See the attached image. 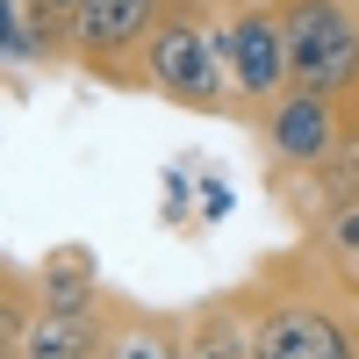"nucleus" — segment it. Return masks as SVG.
Instances as JSON below:
<instances>
[{
	"label": "nucleus",
	"mask_w": 359,
	"mask_h": 359,
	"mask_svg": "<svg viewBox=\"0 0 359 359\" xmlns=\"http://www.w3.org/2000/svg\"><path fill=\"white\" fill-rule=\"evenodd\" d=\"M259 323L252 359H359V302L338 294L294 252L287 266H259Z\"/></svg>",
	"instance_id": "nucleus-1"
},
{
	"label": "nucleus",
	"mask_w": 359,
	"mask_h": 359,
	"mask_svg": "<svg viewBox=\"0 0 359 359\" xmlns=\"http://www.w3.org/2000/svg\"><path fill=\"white\" fill-rule=\"evenodd\" d=\"M216 50H223V72H230L245 123H259L266 108H280L294 94V50H287L280 0H245V8L216 15Z\"/></svg>",
	"instance_id": "nucleus-2"
},
{
	"label": "nucleus",
	"mask_w": 359,
	"mask_h": 359,
	"mask_svg": "<svg viewBox=\"0 0 359 359\" xmlns=\"http://www.w3.org/2000/svg\"><path fill=\"white\" fill-rule=\"evenodd\" d=\"M137 86H151L194 115H237L223 50H216V15H165V29L137 57Z\"/></svg>",
	"instance_id": "nucleus-3"
},
{
	"label": "nucleus",
	"mask_w": 359,
	"mask_h": 359,
	"mask_svg": "<svg viewBox=\"0 0 359 359\" xmlns=\"http://www.w3.org/2000/svg\"><path fill=\"white\" fill-rule=\"evenodd\" d=\"M280 15H287L294 86L359 115V15H352V0H280Z\"/></svg>",
	"instance_id": "nucleus-4"
},
{
	"label": "nucleus",
	"mask_w": 359,
	"mask_h": 359,
	"mask_svg": "<svg viewBox=\"0 0 359 359\" xmlns=\"http://www.w3.org/2000/svg\"><path fill=\"white\" fill-rule=\"evenodd\" d=\"M172 0H79L72 8V36H79V72L137 86V57L144 43L165 29Z\"/></svg>",
	"instance_id": "nucleus-5"
},
{
	"label": "nucleus",
	"mask_w": 359,
	"mask_h": 359,
	"mask_svg": "<svg viewBox=\"0 0 359 359\" xmlns=\"http://www.w3.org/2000/svg\"><path fill=\"white\" fill-rule=\"evenodd\" d=\"M252 130H259V151H266V165H273V187H280V180H309V172L345 144L352 108H338V101L302 94V86H294V94H287L280 108H266Z\"/></svg>",
	"instance_id": "nucleus-6"
},
{
	"label": "nucleus",
	"mask_w": 359,
	"mask_h": 359,
	"mask_svg": "<svg viewBox=\"0 0 359 359\" xmlns=\"http://www.w3.org/2000/svg\"><path fill=\"white\" fill-rule=\"evenodd\" d=\"M252 323H259V280H237L230 294H208L180 316L187 359H252Z\"/></svg>",
	"instance_id": "nucleus-7"
},
{
	"label": "nucleus",
	"mask_w": 359,
	"mask_h": 359,
	"mask_svg": "<svg viewBox=\"0 0 359 359\" xmlns=\"http://www.w3.org/2000/svg\"><path fill=\"white\" fill-rule=\"evenodd\" d=\"M287 208H294V223H302V237L323 230L331 216H345V208H359V115H352L345 144L309 180H287Z\"/></svg>",
	"instance_id": "nucleus-8"
},
{
	"label": "nucleus",
	"mask_w": 359,
	"mask_h": 359,
	"mask_svg": "<svg viewBox=\"0 0 359 359\" xmlns=\"http://www.w3.org/2000/svg\"><path fill=\"white\" fill-rule=\"evenodd\" d=\"M29 273H36V309H50V316H101L108 309L101 266H94L86 245H57V252H43L29 266Z\"/></svg>",
	"instance_id": "nucleus-9"
},
{
	"label": "nucleus",
	"mask_w": 359,
	"mask_h": 359,
	"mask_svg": "<svg viewBox=\"0 0 359 359\" xmlns=\"http://www.w3.org/2000/svg\"><path fill=\"white\" fill-rule=\"evenodd\" d=\"M8 359H108V309L101 316H50V309H36V323L22 331V345Z\"/></svg>",
	"instance_id": "nucleus-10"
},
{
	"label": "nucleus",
	"mask_w": 359,
	"mask_h": 359,
	"mask_svg": "<svg viewBox=\"0 0 359 359\" xmlns=\"http://www.w3.org/2000/svg\"><path fill=\"white\" fill-rule=\"evenodd\" d=\"M158 216H165L172 230L201 223V180H194L187 165H165V180H158Z\"/></svg>",
	"instance_id": "nucleus-11"
},
{
	"label": "nucleus",
	"mask_w": 359,
	"mask_h": 359,
	"mask_svg": "<svg viewBox=\"0 0 359 359\" xmlns=\"http://www.w3.org/2000/svg\"><path fill=\"white\" fill-rule=\"evenodd\" d=\"M237 208V194H230V180L223 172H201V223H223Z\"/></svg>",
	"instance_id": "nucleus-12"
},
{
	"label": "nucleus",
	"mask_w": 359,
	"mask_h": 359,
	"mask_svg": "<svg viewBox=\"0 0 359 359\" xmlns=\"http://www.w3.org/2000/svg\"><path fill=\"white\" fill-rule=\"evenodd\" d=\"M230 8H245V0H172V15H230Z\"/></svg>",
	"instance_id": "nucleus-13"
},
{
	"label": "nucleus",
	"mask_w": 359,
	"mask_h": 359,
	"mask_svg": "<svg viewBox=\"0 0 359 359\" xmlns=\"http://www.w3.org/2000/svg\"><path fill=\"white\" fill-rule=\"evenodd\" d=\"M29 8H65V15H72V8H79V0H29Z\"/></svg>",
	"instance_id": "nucleus-14"
},
{
	"label": "nucleus",
	"mask_w": 359,
	"mask_h": 359,
	"mask_svg": "<svg viewBox=\"0 0 359 359\" xmlns=\"http://www.w3.org/2000/svg\"><path fill=\"white\" fill-rule=\"evenodd\" d=\"M352 15H359V0H352Z\"/></svg>",
	"instance_id": "nucleus-15"
}]
</instances>
